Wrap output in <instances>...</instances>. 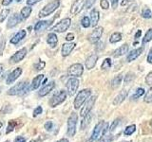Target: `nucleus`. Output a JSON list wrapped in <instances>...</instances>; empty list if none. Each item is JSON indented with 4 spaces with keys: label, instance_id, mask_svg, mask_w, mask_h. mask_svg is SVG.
Wrapping results in <instances>:
<instances>
[{
    "label": "nucleus",
    "instance_id": "nucleus-48",
    "mask_svg": "<svg viewBox=\"0 0 152 142\" xmlns=\"http://www.w3.org/2000/svg\"><path fill=\"white\" fill-rule=\"evenodd\" d=\"M147 62H148L149 64H152V47L149 50L148 55H147Z\"/></svg>",
    "mask_w": 152,
    "mask_h": 142
},
{
    "label": "nucleus",
    "instance_id": "nucleus-4",
    "mask_svg": "<svg viewBox=\"0 0 152 142\" xmlns=\"http://www.w3.org/2000/svg\"><path fill=\"white\" fill-rule=\"evenodd\" d=\"M90 95H91L90 89H83L82 91H80L74 99V108L75 109L80 108L82 106V104L90 97Z\"/></svg>",
    "mask_w": 152,
    "mask_h": 142
},
{
    "label": "nucleus",
    "instance_id": "nucleus-52",
    "mask_svg": "<svg viewBox=\"0 0 152 142\" xmlns=\"http://www.w3.org/2000/svg\"><path fill=\"white\" fill-rule=\"evenodd\" d=\"M12 2V0H3L2 4L4 5V6H8V5H10Z\"/></svg>",
    "mask_w": 152,
    "mask_h": 142
},
{
    "label": "nucleus",
    "instance_id": "nucleus-59",
    "mask_svg": "<svg viewBox=\"0 0 152 142\" xmlns=\"http://www.w3.org/2000/svg\"><path fill=\"white\" fill-rule=\"evenodd\" d=\"M16 1H17V2H20V1H21V0H16Z\"/></svg>",
    "mask_w": 152,
    "mask_h": 142
},
{
    "label": "nucleus",
    "instance_id": "nucleus-57",
    "mask_svg": "<svg viewBox=\"0 0 152 142\" xmlns=\"http://www.w3.org/2000/svg\"><path fill=\"white\" fill-rule=\"evenodd\" d=\"M57 142H69V140L66 139V138H63V139H60V140H58Z\"/></svg>",
    "mask_w": 152,
    "mask_h": 142
},
{
    "label": "nucleus",
    "instance_id": "nucleus-58",
    "mask_svg": "<svg viewBox=\"0 0 152 142\" xmlns=\"http://www.w3.org/2000/svg\"><path fill=\"white\" fill-rule=\"evenodd\" d=\"M31 142H37V141H36V140H31Z\"/></svg>",
    "mask_w": 152,
    "mask_h": 142
},
{
    "label": "nucleus",
    "instance_id": "nucleus-56",
    "mask_svg": "<svg viewBox=\"0 0 152 142\" xmlns=\"http://www.w3.org/2000/svg\"><path fill=\"white\" fill-rule=\"evenodd\" d=\"M3 71H4V66L3 64H0V75L3 73Z\"/></svg>",
    "mask_w": 152,
    "mask_h": 142
},
{
    "label": "nucleus",
    "instance_id": "nucleus-16",
    "mask_svg": "<svg viewBox=\"0 0 152 142\" xmlns=\"http://www.w3.org/2000/svg\"><path fill=\"white\" fill-rule=\"evenodd\" d=\"M54 87H55V83L54 82H50V83H49L48 84L44 85V86H43L40 89V91H39V93H38V94H39L40 97H45L46 95L49 94Z\"/></svg>",
    "mask_w": 152,
    "mask_h": 142
},
{
    "label": "nucleus",
    "instance_id": "nucleus-44",
    "mask_svg": "<svg viewBox=\"0 0 152 142\" xmlns=\"http://www.w3.org/2000/svg\"><path fill=\"white\" fill-rule=\"evenodd\" d=\"M42 112H43V109H42V107H41V106L36 107V108L34 109V111H33V117H37V116L41 115Z\"/></svg>",
    "mask_w": 152,
    "mask_h": 142
},
{
    "label": "nucleus",
    "instance_id": "nucleus-1",
    "mask_svg": "<svg viewBox=\"0 0 152 142\" xmlns=\"http://www.w3.org/2000/svg\"><path fill=\"white\" fill-rule=\"evenodd\" d=\"M30 90L31 86L28 82H20L9 90L8 95H10V96H15V95L16 96H25L26 94L28 93Z\"/></svg>",
    "mask_w": 152,
    "mask_h": 142
},
{
    "label": "nucleus",
    "instance_id": "nucleus-6",
    "mask_svg": "<svg viewBox=\"0 0 152 142\" xmlns=\"http://www.w3.org/2000/svg\"><path fill=\"white\" fill-rule=\"evenodd\" d=\"M66 98V91H64V90H61V91H59L58 93L54 94L53 96L50 98V101H49L50 107H55L57 105H59V104H61L65 101Z\"/></svg>",
    "mask_w": 152,
    "mask_h": 142
},
{
    "label": "nucleus",
    "instance_id": "nucleus-40",
    "mask_svg": "<svg viewBox=\"0 0 152 142\" xmlns=\"http://www.w3.org/2000/svg\"><path fill=\"white\" fill-rule=\"evenodd\" d=\"M45 65H46V63H45V62L39 61L37 64H34V68H35V70L39 71V70H42L43 68H44V67H45Z\"/></svg>",
    "mask_w": 152,
    "mask_h": 142
},
{
    "label": "nucleus",
    "instance_id": "nucleus-45",
    "mask_svg": "<svg viewBox=\"0 0 152 142\" xmlns=\"http://www.w3.org/2000/svg\"><path fill=\"white\" fill-rule=\"evenodd\" d=\"M44 127H45V129L47 130V131H51L52 130V128H53V123H52V121H47L46 123H45V125H44Z\"/></svg>",
    "mask_w": 152,
    "mask_h": 142
},
{
    "label": "nucleus",
    "instance_id": "nucleus-53",
    "mask_svg": "<svg viewBox=\"0 0 152 142\" xmlns=\"http://www.w3.org/2000/svg\"><path fill=\"white\" fill-rule=\"evenodd\" d=\"M118 1H119V0H111V4H112V7H113L114 9H116V8H117Z\"/></svg>",
    "mask_w": 152,
    "mask_h": 142
},
{
    "label": "nucleus",
    "instance_id": "nucleus-26",
    "mask_svg": "<svg viewBox=\"0 0 152 142\" xmlns=\"http://www.w3.org/2000/svg\"><path fill=\"white\" fill-rule=\"evenodd\" d=\"M44 78V75H38L36 77L32 80V83H31V89L35 90L37 89L38 87L40 86V84L42 83V80Z\"/></svg>",
    "mask_w": 152,
    "mask_h": 142
},
{
    "label": "nucleus",
    "instance_id": "nucleus-28",
    "mask_svg": "<svg viewBox=\"0 0 152 142\" xmlns=\"http://www.w3.org/2000/svg\"><path fill=\"white\" fill-rule=\"evenodd\" d=\"M122 40V34L120 32H114L111 34L110 38H109V42L114 44V43H118Z\"/></svg>",
    "mask_w": 152,
    "mask_h": 142
},
{
    "label": "nucleus",
    "instance_id": "nucleus-25",
    "mask_svg": "<svg viewBox=\"0 0 152 142\" xmlns=\"http://www.w3.org/2000/svg\"><path fill=\"white\" fill-rule=\"evenodd\" d=\"M47 43L50 46V47H55L57 43H58V38H57L56 34L53 32L50 33L48 35V39H47Z\"/></svg>",
    "mask_w": 152,
    "mask_h": 142
},
{
    "label": "nucleus",
    "instance_id": "nucleus-24",
    "mask_svg": "<svg viewBox=\"0 0 152 142\" xmlns=\"http://www.w3.org/2000/svg\"><path fill=\"white\" fill-rule=\"evenodd\" d=\"M127 51H128V45L127 44H125V45H123L122 46H120L119 49H117L115 51H114L113 57H115V58H118V57L123 56L124 54L127 53Z\"/></svg>",
    "mask_w": 152,
    "mask_h": 142
},
{
    "label": "nucleus",
    "instance_id": "nucleus-54",
    "mask_svg": "<svg viewBox=\"0 0 152 142\" xmlns=\"http://www.w3.org/2000/svg\"><path fill=\"white\" fill-rule=\"evenodd\" d=\"M130 1H131V0H123L122 3H121V5L124 7V6H126V5L127 3H129Z\"/></svg>",
    "mask_w": 152,
    "mask_h": 142
},
{
    "label": "nucleus",
    "instance_id": "nucleus-2",
    "mask_svg": "<svg viewBox=\"0 0 152 142\" xmlns=\"http://www.w3.org/2000/svg\"><path fill=\"white\" fill-rule=\"evenodd\" d=\"M108 129V123L106 122V121H101L96 124L95 128L93 129V132H92V135H91V137H90V139L88 142H92V141H95L97 140L98 138H100L103 135H104L107 133Z\"/></svg>",
    "mask_w": 152,
    "mask_h": 142
},
{
    "label": "nucleus",
    "instance_id": "nucleus-49",
    "mask_svg": "<svg viewBox=\"0 0 152 142\" xmlns=\"http://www.w3.org/2000/svg\"><path fill=\"white\" fill-rule=\"evenodd\" d=\"M73 39H74V34H73V33H69V34L66 36V41H72Z\"/></svg>",
    "mask_w": 152,
    "mask_h": 142
},
{
    "label": "nucleus",
    "instance_id": "nucleus-47",
    "mask_svg": "<svg viewBox=\"0 0 152 142\" xmlns=\"http://www.w3.org/2000/svg\"><path fill=\"white\" fill-rule=\"evenodd\" d=\"M95 1H96V0H87V3H86V8L90 9L93 6V4L95 3Z\"/></svg>",
    "mask_w": 152,
    "mask_h": 142
},
{
    "label": "nucleus",
    "instance_id": "nucleus-7",
    "mask_svg": "<svg viewBox=\"0 0 152 142\" xmlns=\"http://www.w3.org/2000/svg\"><path fill=\"white\" fill-rule=\"evenodd\" d=\"M103 31H104V28L102 27H98L96 28H94L88 36V40L89 41V43H91V44H96V43H98L100 38L102 37Z\"/></svg>",
    "mask_w": 152,
    "mask_h": 142
},
{
    "label": "nucleus",
    "instance_id": "nucleus-55",
    "mask_svg": "<svg viewBox=\"0 0 152 142\" xmlns=\"http://www.w3.org/2000/svg\"><path fill=\"white\" fill-rule=\"evenodd\" d=\"M141 34H142V30H138L137 32H136V34H135V38H139L140 36H141Z\"/></svg>",
    "mask_w": 152,
    "mask_h": 142
},
{
    "label": "nucleus",
    "instance_id": "nucleus-20",
    "mask_svg": "<svg viewBox=\"0 0 152 142\" xmlns=\"http://www.w3.org/2000/svg\"><path fill=\"white\" fill-rule=\"evenodd\" d=\"M100 20V13L96 9H93L90 12V23L92 27H96Z\"/></svg>",
    "mask_w": 152,
    "mask_h": 142
},
{
    "label": "nucleus",
    "instance_id": "nucleus-13",
    "mask_svg": "<svg viewBox=\"0 0 152 142\" xmlns=\"http://www.w3.org/2000/svg\"><path fill=\"white\" fill-rule=\"evenodd\" d=\"M85 5H86L85 0H76L70 8V13L72 14V15L79 13L84 9Z\"/></svg>",
    "mask_w": 152,
    "mask_h": 142
},
{
    "label": "nucleus",
    "instance_id": "nucleus-10",
    "mask_svg": "<svg viewBox=\"0 0 152 142\" xmlns=\"http://www.w3.org/2000/svg\"><path fill=\"white\" fill-rule=\"evenodd\" d=\"M95 99H96V97L95 96L88 99V101H86V103L84 104V107L82 108V110H81V112H80L81 117H86L88 114L90 113V111H91V109H92L94 103H95Z\"/></svg>",
    "mask_w": 152,
    "mask_h": 142
},
{
    "label": "nucleus",
    "instance_id": "nucleus-50",
    "mask_svg": "<svg viewBox=\"0 0 152 142\" xmlns=\"http://www.w3.org/2000/svg\"><path fill=\"white\" fill-rule=\"evenodd\" d=\"M41 1V0H27V4L28 5H31V6H32V5L36 4L37 2Z\"/></svg>",
    "mask_w": 152,
    "mask_h": 142
},
{
    "label": "nucleus",
    "instance_id": "nucleus-41",
    "mask_svg": "<svg viewBox=\"0 0 152 142\" xmlns=\"http://www.w3.org/2000/svg\"><path fill=\"white\" fill-rule=\"evenodd\" d=\"M134 78H135L134 74H133V73H128V74L126 76V77H125V79H124V80H125V83H128L132 82V80H134Z\"/></svg>",
    "mask_w": 152,
    "mask_h": 142
},
{
    "label": "nucleus",
    "instance_id": "nucleus-42",
    "mask_svg": "<svg viewBox=\"0 0 152 142\" xmlns=\"http://www.w3.org/2000/svg\"><path fill=\"white\" fill-rule=\"evenodd\" d=\"M112 141V136L110 135H106L104 134V136H102L101 142H111Z\"/></svg>",
    "mask_w": 152,
    "mask_h": 142
},
{
    "label": "nucleus",
    "instance_id": "nucleus-31",
    "mask_svg": "<svg viewBox=\"0 0 152 142\" xmlns=\"http://www.w3.org/2000/svg\"><path fill=\"white\" fill-rule=\"evenodd\" d=\"M152 40V28H149L148 30L146 31L145 38L142 39V44H145V43H148Z\"/></svg>",
    "mask_w": 152,
    "mask_h": 142
},
{
    "label": "nucleus",
    "instance_id": "nucleus-43",
    "mask_svg": "<svg viewBox=\"0 0 152 142\" xmlns=\"http://www.w3.org/2000/svg\"><path fill=\"white\" fill-rule=\"evenodd\" d=\"M100 5H101V8L103 9H107L109 8V3H108L107 0H101Z\"/></svg>",
    "mask_w": 152,
    "mask_h": 142
},
{
    "label": "nucleus",
    "instance_id": "nucleus-51",
    "mask_svg": "<svg viewBox=\"0 0 152 142\" xmlns=\"http://www.w3.org/2000/svg\"><path fill=\"white\" fill-rule=\"evenodd\" d=\"M15 142H26V139L22 136H17L15 138Z\"/></svg>",
    "mask_w": 152,
    "mask_h": 142
},
{
    "label": "nucleus",
    "instance_id": "nucleus-35",
    "mask_svg": "<svg viewBox=\"0 0 152 142\" xmlns=\"http://www.w3.org/2000/svg\"><path fill=\"white\" fill-rule=\"evenodd\" d=\"M136 130V126L134 124H132V125H129V126H127L126 127V129L125 130V135H131L133 133L135 132Z\"/></svg>",
    "mask_w": 152,
    "mask_h": 142
},
{
    "label": "nucleus",
    "instance_id": "nucleus-15",
    "mask_svg": "<svg viewBox=\"0 0 152 142\" xmlns=\"http://www.w3.org/2000/svg\"><path fill=\"white\" fill-rule=\"evenodd\" d=\"M97 60H98V56L96 54H90L87 60H86V68L87 69H91L93 68L95 64L97 63Z\"/></svg>",
    "mask_w": 152,
    "mask_h": 142
},
{
    "label": "nucleus",
    "instance_id": "nucleus-27",
    "mask_svg": "<svg viewBox=\"0 0 152 142\" xmlns=\"http://www.w3.org/2000/svg\"><path fill=\"white\" fill-rule=\"evenodd\" d=\"M85 118L83 120L82 123H81V129H85L86 127H88V125L90 123V121H91V118H92V114L89 113L88 114L87 116L84 117Z\"/></svg>",
    "mask_w": 152,
    "mask_h": 142
},
{
    "label": "nucleus",
    "instance_id": "nucleus-34",
    "mask_svg": "<svg viewBox=\"0 0 152 142\" xmlns=\"http://www.w3.org/2000/svg\"><path fill=\"white\" fill-rule=\"evenodd\" d=\"M144 94H145V89H144V88H138V89L136 90L135 94L133 95V96L131 97V99H139V98H140V97H142Z\"/></svg>",
    "mask_w": 152,
    "mask_h": 142
},
{
    "label": "nucleus",
    "instance_id": "nucleus-32",
    "mask_svg": "<svg viewBox=\"0 0 152 142\" xmlns=\"http://www.w3.org/2000/svg\"><path fill=\"white\" fill-rule=\"evenodd\" d=\"M142 16L144 18H146V19H149L152 17V12L150 11V9L148 8H145L142 11Z\"/></svg>",
    "mask_w": 152,
    "mask_h": 142
},
{
    "label": "nucleus",
    "instance_id": "nucleus-5",
    "mask_svg": "<svg viewBox=\"0 0 152 142\" xmlns=\"http://www.w3.org/2000/svg\"><path fill=\"white\" fill-rule=\"evenodd\" d=\"M78 121V116L76 113H71L70 117L68 120V135L73 136L76 133V124Z\"/></svg>",
    "mask_w": 152,
    "mask_h": 142
},
{
    "label": "nucleus",
    "instance_id": "nucleus-39",
    "mask_svg": "<svg viewBox=\"0 0 152 142\" xmlns=\"http://www.w3.org/2000/svg\"><path fill=\"white\" fill-rule=\"evenodd\" d=\"M145 102H152V87L147 91L145 97Z\"/></svg>",
    "mask_w": 152,
    "mask_h": 142
},
{
    "label": "nucleus",
    "instance_id": "nucleus-12",
    "mask_svg": "<svg viewBox=\"0 0 152 142\" xmlns=\"http://www.w3.org/2000/svg\"><path fill=\"white\" fill-rule=\"evenodd\" d=\"M26 55H27V49L24 47V49L17 51L15 54H13L11 57V59H10V61H11V64L19 63V62H21L24 58H25Z\"/></svg>",
    "mask_w": 152,
    "mask_h": 142
},
{
    "label": "nucleus",
    "instance_id": "nucleus-46",
    "mask_svg": "<svg viewBox=\"0 0 152 142\" xmlns=\"http://www.w3.org/2000/svg\"><path fill=\"white\" fill-rule=\"evenodd\" d=\"M145 83H146V84H148V85H150V86H152V72H150L148 75L146 76Z\"/></svg>",
    "mask_w": 152,
    "mask_h": 142
},
{
    "label": "nucleus",
    "instance_id": "nucleus-9",
    "mask_svg": "<svg viewBox=\"0 0 152 142\" xmlns=\"http://www.w3.org/2000/svg\"><path fill=\"white\" fill-rule=\"evenodd\" d=\"M79 80L76 78H70L66 83V89H68L69 96H73L79 87Z\"/></svg>",
    "mask_w": 152,
    "mask_h": 142
},
{
    "label": "nucleus",
    "instance_id": "nucleus-23",
    "mask_svg": "<svg viewBox=\"0 0 152 142\" xmlns=\"http://www.w3.org/2000/svg\"><path fill=\"white\" fill-rule=\"evenodd\" d=\"M126 96H127V91H126V90H122V91L116 96L115 99L113 101V104L114 105H119V104H121L124 101H125Z\"/></svg>",
    "mask_w": 152,
    "mask_h": 142
},
{
    "label": "nucleus",
    "instance_id": "nucleus-30",
    "mask_svg": "<svg viewBox=\"0 0 152 142\" xmlns=\"http://www.w3.org/2000/svg\"><path fill=\"white\" fill-rule=\"evenodd\" d=\"M31 7H24L22 9H21V17L23 19H27L28 16L31 15Z\"/></svg>",
    "mask_w": 152,
    "mask_h": 142
},
{
    "label": "nucleus",
    "instance_id": "nucleus-36",
    "mask_svg": "<svg viewBox=\"0 0 152 142\" xmlns=\"http://www.w3.org/2000/svg\"><path fill=\"white\" fill-rule=\"evenodd\" d=\"M81 25H82L84 28L90 27V25H91V23H90V19L88 16H84L82 18V20H81Z\"/></svg>",
    "mask_w": 152,
    "mask_h": 142
},
{
    "label": "nucleus",
    "instance_id": "nucleus-17",
    "mask_svg": "<svg viewBox=\"0 0 152 142\" xmlns=\"http://www.w3.org/2000/svg\"><path fill=\"white\" fill-rule=\"evenodd\" d=\"M75 44L74 43H66L63 46H62V56L63 57H66L70 54V52L73 50V49L75 47Z\"/></svg>",
    "mask_w": 152,
    "mask_h": 142
},
{
    "label": "nucleus",
    "instance_id": "nucleus-60",
    "mask_svg": "<svg viewBox=\"0 0 152 142\" xmlns=\"http://www.w3.org/2000/svg\"><path fill=\"white\" fill-rule=\"evenodd\" d=\"M150 124H151V126H152V121H151V122H150Z\"/></svg>",
    "mask_w": 152,
    "mask_h": 142
},
{
    "label": "nucleus",
    "instance_id": "nucleus-22",
    "mask_svg": "<svg viewBox=\"0 0 152 142\" xmlns=\"http://www.w3.org/2000/svg\"><path fill=\"white\" fill-rule=\"evenodd\" d=\"M51 24V21H39L36 23V25L34 26V30L36 32H40L42 30H46Z\"/></svg>",
    "mask_w": 152,
    "mask_h": 142
},
{
    "label": "nucleus",
    "instance_id": "nucleus-37",
    "mask_svg": "<svg viewBox=\"0 0 152 142\" xmlns=\"http://www.w3.org/2000/svg\"><path fill=\"white\" fill-rule=\"evenodd\" d=\"M15 125H16V122L14 120H11L9 122V125L7 127V130H6V134H10L11 132L13 131V129L15 128Z\"/></svg>",
    "mask_w": 152,
    "mask_h": 142
},
{
    "label": "nucleus",
    "instance_id": "nucleus-3",
    "mask_svg": "<svg viewBox=\"0 0 152 142\" xmlns=\"http://www.w3.org/2000/svg\"><path fill=\"white\" fill-rule=\"evenodd\" d=\"M59 6H60L59 0H53V1L50 2L49 4H47L46 6L41 9L39 14H38V16H39L40 18H43V17H46L48 15H50V14H51L53 12H55L56 9L59 8Z\"/></svg>",
    "mask_w": 152,
    "mask_h": 142
},
{
    "label": "nucleus",
    "instance_id": "nucleus-18",
    "mask_svg": "<svg viewBox=\"0 0 152 142\" xmlns=\"http://www.w3.org/2000/svg\"><path fill=\"white\" fill-rule=\"evenodd\" d=\"M22 17H20L18 14L14 13L13 15H12L11 17L9 18V21L7 24V28H13L15 27V25H17L18 23H20V21L22 20Z\"/></svg>",
    "mask_w": 152,
    "mask_h": 142
},
{
    "label": "nucleus",
    "instance_id": "nucleus-14",
    "mask_svg": "<svg viewBox=\"0 0 152 142\" xmlns=\"http://www.w3.org/2000/svg\"><path fill=\"white\" fill-rule=\"evenodd\" d=\"M21 74H22V68H20V67L15 68L11 74L8 76V78L6 80L7 84H12L13 82H15V80H17Z\"/></svg>",
    "mask_w": 152,
    "mask_h": 142
},
{
    "label": "nucleus",
    "instance_id": "nucleus-8",
    "mask_svg": "<svg viewBox=\"0 0 152 142\" xmlns=\"http://www.w3.org/2000/svg\"><path fill=\"white\" fill-rule=\"evenodd\" d=\"M70 24H71L70 18H65L52 28V30L55 32H65L70 27Z\"/></svg>",
    "mask_w": 152,
    "mask_h": 142
},
{
    "label": "nucleus",
    "instance_id": "nucleus-33",
    "mask_svg": "<svg viewBox=\"0 0 152 142\" xmlns=\"http://www.w3.org/2000/svg\"><path fill=\"white\" fill-rule=\"evenodd\" d=\"M110 66H111V60L109 58H107L104 60L103 64L101 65V69H103V70L108 69V68H110Z\"/></svg>",
    "mask_w": 152,
    "mask_h": 142
},
{
    "label": "nucleus",
    "instance_id": "nucleus-19",
    "mask_svg": "<svg viewBox=\"0 0 152 142\" xmlns=\"http://www.w3.org/2000/svg\"><path fill=\"white\" fill-rule=\"evenodd\" d=\"M142 50H144V49H142V47H139V49H137L132 50V51L130 52V53L127 55V58H126V60H127L128 63H130V62H132V61L136 60V59L138 58V57H139V56L142 54Z\"/></svg>",
    "mask_w": 152,
    "mask_h": 142
},
{
    "label": "nucleus",
    "instance_id": "nucleus-11",
    "mask_svg": "<svg viewBox=\"0 0 152 142\" xmlns=\"http://www.w3.org/2000/svg\"><path fill=\"white\" fill-rule=\"evenodd\" d=\"M84 72V67L81 64H74L69 66L68 70V73L69 76H73V77H81Z\"/></svg>",
    "mask_w": 152,
    "mask_h": 142
},
{
    "label": "nucleus",
    "instance_id": "nucleus-29",
    "mask_svg": "<svg viewBox=\"0 0 152 142\" xmlns=\"http://www.w3.org/2000/svg\"><path fill=\"white\" fill-rule=\"evenodd\" d=\"M122 80H123V75H118L116 76L115 78L112 80L111 82V86L112 88H117L119 85L122 83Z\"/></svg>",
    "mask_w": 152,
    "mask_h": 142
},
{
    "label": "nucleus",
    "instance_id": "nucleus-21",
    "mask_svg": "<svg viewBox=\"0 0 152 142\" xmlns=\"http://www.w3.org/2000/svg\"><path fill=\"white\" fill-rule=\"evenodd\" d=\"M26 36V30H20V31H18L16 34H14L12 37V39H11V43L13 45H16L18 44L19 42H20L24 37Z\"/></svg>",
    "mask_w": 152,
    "mask_h": 142
},
{
    "label": "nucleus",
    "instance_id": "nucleus-38",
    "mask_svg": "<svg viewBox=\"0 0 152 142\" xmlns=\"http://www.w3.org/2000/svg\"><path fill=\"white\" fill-rule=\"evenodd\" d=\"M9 13H10V9H3L2 11V12H1V14H0V22H3L5 19H6L7 17H8V15H9Z\"/></svg>",
    "mask_w": 152,
    "mask_h": 142
}]
</instances>
